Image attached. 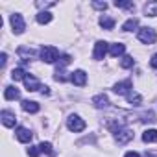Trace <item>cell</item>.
Masks as SVG:
<instances>
[{
    "label": "cell",
    "mask_w": 157,
    "mask_h": 157,
    "mask_svg": "<svg viewBox=\"0 0 157 157\" xmlns=\"http://www.w3.org/2000/svg\"><path fill=\"white\" fill-rule=\"evenodd\" d=\"M39 54H41V59L44 63H56V61H59V50L56 46H43Z\"/></svg>",
    "instance_id": "1"
},
{
    "label": "cell",
    "mask_w": 157,
    "mask_h": 157,
    "mask_svg": "<svg viewBox=\"0 0 157 157\" xmlns=\"http://www.w3.org/2000/svg\"><path fill=\"white\" fill-rule=\"evenodd\" d=\"M137 37H139V41L140 43H144V44H153L155 43V39H157V33H155V30L153 28H140L139 32H137Z\"/></svg>",
    "instance_id": "2"
},
{
    "label": "cell",
    "mask_w": 157,
    "mask_h": 157,
    "mask_svg": "<svg viewBox=\"0 0 157 157\" xmlns=\"http://www.w3.org/2000/svg\"><path fill=\"white\" fill-rule=\"evenodd\" d=\"M67 128H68L70 131H74V133H80V131L85 129V120L80 118L78 115H70V117L67 118Z\"/></svg>",
    "instance_id": "3"
},
{
    "label": "cell",
    "mask_w": 157,
    "mask_h": 157,
    "mask_svg": "<svg viewBox=\"0 0 157 157\" xmlns=\"http://www.w3.org/2000/svg\"><path fill=\"white\" fill-rule=\"evenodd\" d=\"M10 22H11V28H13V33H15V35L24 33V30H26V22H24V19H22L21 13H13L11 19H10Z\"/></svg>",
    "instance_id": "4"
},
{
    "label": "cell",
    "mask_w": 157,
    "mask_h": 157,
    "mask_svg": "<svg viewBox=\"0 0 157 157\" xmlns=\"http://www.w3.org/2000/svg\"><path fill=\"white\" fill-rule=\"evenodd\" d=\"M113 135H115V140H117L118 144H128V142L133 139V131H131L129 128H126V126L120 128V129H117Z\"/></svg>",
    "instance_id": "5"
},
{
    "label": "cell",
    "mask_w": 157,
    "mask_h": 157,
    "mask_svg": "<svg viewBox=\"0 0 157 157\" xmlns=\"http://www.w3.org/2000/svg\"><path fill=\"white\" fill-rule=\"evenodd\" d=\"M107 52H109V43H105V41H96L94 50H93V57H94L96 61H100V59H104V57L107 56Z\"/></svg>",
    "instance_id": "6"
},
{
    "label": "cell",
    "mask_w": 157,
    "mask_h": 157,
    "mask_svg": "<svg viewBox=\"0 0 157 157\" xmlns=\"http://www.w3.org/2000/svg\"><path fill=\"white\" fill-rule=\"evenodd\" d=\"M70 82L74 85H78V87H83L87 83V74H85V70H74L70 74Z\"/></svg>",
    "instance_id": "7"
},
{
    "label": "cell",
    "mask_w": 157,
    "mask_h": 157,
    "mask_svg": "<svg viewBox=\"0 0 157 157\" xmlns=\"http://www.w3.org/2000/svg\"><path fill=\"white\" fill-rule=\"evenodd\" d=\"M113 91L117 93V94H129L131 91H133V85H131V80H124V82H118V83H115V87H113Z\"/></svg>",
    "instance_id": "8"
},
{
    "label": "cell",
    "mask_w": 157,
    "mask_h": 157,
    "mask_svg": "<svg viewBox=\"0 0 157 157\" xmlns=\"http://www.w3.org/2000/svg\"><path fill=\"white\" fill-rule=\"evenodd\" d=\"M24 85H26V89H28L30 93H33V91H41V89H43L41 82L37 80V78H33L32 74H28V76L24 78Z\"/></svg>",
    "instance_id": "9"
},
{
    "label": "cell",
    "mask_w": 157,
    "mask_h": 157,
    "mask_svg": "<svg viewBox=\"0 0 157 157\" xmlns=\"http://www.w3.org/2000/svg\"><path fill=\"white\" fill-rule=\"evenodd\" d=\"M0 118H2V124H4L6 128H13L15 122H17L15 113H11V111H8V109H4L2 113H0Z\"/></svg>",
    "instance_id": "10"
},
{
    "label": "cell",
    "mask_w": 157,
    "mask_h": 157,
    "mask_svg": "<svg viewBox=\"0 0 157 157\" xmlns=\"http://www.w3.org/2000/svg\"><path fill=\"white\" fill-rule=\"evenodd\" d=\"M93 105L96 107V109H105L107 105H109V98H107V94H96V96H93Z\"/></svg>",
    "instance_id": "11"
},
{
    "label": "cell",
    "mask_w": 157,
    "mask_h": 157,
    "mask_svg": "<svg viewBox=\"0 0 157 157\" xmlns=\"http://www.w3.org/2000/svg\"><path fill=\"white\" fill-rule=\"evenodd\" d=\"M15 135H17V139H19L21 142H30V140H32V137H33V133H32L28 128H24V126H19Z\"/></svg>",
    "instance_id": "12"
},
{
    "label": "cell",
    "mask_w": 157,
    "mask_h": 157,
    "mask_svg": "<svg viewBox=\"0 0 157 157\" xmlns=\"http://www.w3.org/2000/svg\"><path fill=\"white\" fill-rule=\"evenodd\" d=\"M17 54L21 56V59H22V61H30V59H33V57H35V50H33V48H28V46H19Z\"/></svg>",
    "instance_id": "13"
},
{
    "label": "cell",
    "mask_w": 157,
    "mask_h": 157,
    "mask_svg": "<svg viewBox=\"0 0 157 157\" xmlns=\"http://www.w3.org/2000/svg\"><path fill=\"white\" fill-rule=\"evenodd\" d=\"M124 52H126V46H124L122 43H113V44H109V54H111L113 57H120V56H124Z\"/></svg>",
    "instance_id": "14"
},
{
    "label": "cell",
    "mask_w": 157,
    "mask_h": 157,
    "mask_svg": "<svg viewBox=\"0 0 157 157\" xmlns=\"http://www.w3.org/2000/svg\"><path fill=\"white\" fill-rule=\"evenodd\" d=\"M4 98H6V100H19V98H21V93H19L17 87L8 85V87L4 89Z\"/></svg>",
    "instance_id": "15"
},
{
    "label": "cell",
    "mask_w": 157,
    "mask_h": 157,
    "mask_svg": "<svg viewBox=\"0 0 157 157\" xmlns=\"http://www.w3.org/2000/svg\"><path fill=\"white\" fill-rule=\"evenodd\" d=\"M21 107H22V111H26V113H37V111L41 109V107H39V104H37V102H33V100H22Z\"/></svg>",
    "instance_id": "16"
},
{
    "label": "cell",
    "mask_w": 157,
    "mask_h": 157,
    "mask_svg": "<svg viewBox=\"0 0 157 157\" xmlns=\"http://www.w3.org/2000/svg\"><path fill=\"white\" fill-rule=\"evenodd\" d=\"M98 22H100V26H102L104 30H113V28H115V19H111V17H107V15H102Z\"/></svg>",
    "instance_id": "17"
},
{
    "label": "cell",
    "mask_w": 157,
    "mask_h": 157,
    "mask_svg": "<svg viewBox=\"0 0 157 157\" xmlns=\"http://www.w3.org/2000/svg\"><path fill=\"white\" fill-rule=\"evenodd\" d=\"M126 98H128V102H129L131 105H135V107L142 104V96H140L139 93H135V91H131V93H129V94H128Z\"/></svg>",
    "instance_id": "18"
},
{
    "label": "cell",
    "mask_w": 157,
    "mask_h": 157,
    "mask_svg": "<svg viewBox=\"0 0 157 157\" xmlns=\"http://www.w3.org/2000/svg\"><path fill=\"white\" fill-rule=\"evenodd\" d=\"M142 140L144 142H157V129H146L142 133Z\"/></svg>",
    "instance_id": "19"
},
{
    "label": "cell",
    "mask_w": 157,
    "mask_h": 157,
    "mask_svg": "<svg viewBox=\"0 0 157 157\" xmlns=\"http://www.w3.org/2000/svg\"><path fill=\"white\" fill-rule=\"evenodd\" d=\"M144 13L148 17H157V2H155V0H153V2H148L144 6Z\"/></svg>",
    "instance_id": "20"
},
{
    "label": "cell",
    "mask_w": 157,
    "mask_h": 157,
    "mask_svg": "<svg viewBox=\"0 0 157 157\" xmlns=\"http://www.w3.org/2000/svg\"><path fill=\"white\" fill-rule=\"evenodd\" d=\"M35 19H37L39 24H48V22L52 21V13H50V11H39Z\"/></svg>",
    "instance_id": "21"
},
{
    "label": "cell",
    "mask_w": 157,
    "mask_h": 157,
    "mask_svg": "<svg viewBox=\"0 0 157 157\" xmlns=\"http://www.w3.org/2000/svg\"><path fill=\"white\" fill-rule=\"evenodd\" d=\"M137 26H139V21L131 17V19H128V21L122 24V30H124V32H133V30H137Z\"/></svg>",
    "instance_id": "22"
},
{
    "label": "cell",
    "mask_w": 157,
    "mask_h": 157,
    "mask_svg": "<svg viewBox=\"0 0 157 157\" xmlns=\"http://www.w3.org/2000/svg\"><path fill=\"white\" fill-rule=\"evenodd\" d=\"M28 74H26V70L24 68H13V72H11V78L15 82H19V80H22L24 82V78H26Z\"/></svg>",
    "instance_id": "23"
},
{
    "label": "cell",
    "mask_w": 157,
    "mask_h": 157,
    "mask_svg": "<svg viewBox=\"0 0 157 157\" xmlns=\"http://www.w3.org/2000/svg\"><path fill=\"white\" fill-rule=\"evenodd\" d=\"M133 63H135V61H133L131 56H124V57L120 59V67H122V68H131Z\"/></svg>",
    "instance_id": "24"
},
{
    "label": "cell",
    "mask_w": 157,
    "mask_h": 157,
    "mask_svg": "<svg viewBox=\"0 0 157 157\" xmlns=\"http://www.w3.org/2000/svg\"><path fill=\"white\" fill-rule=\"evenodd\" d=\"M115 6H117V8H120V10H133V8H135V6H133V2H124V0H117Z\"/></svg>",
    "instance_id": "25"
},
{
    "label": "cell",
    "mask_w": 157,
    "mask_h": 157,
    "mask_svg": "<svg viewBox=\"0 0 157 157\" xmlns=\"http://www.w3.org/2000/svg\"><path fill=\"white\" fill-rule=\"evenodd\" d=\"M39 148H41V151H43V153L54 155V150H52V144H50V142H41V144H39Z\"/></svg>",
    "instance_id": "26"
},
{
    "label": "cell",
    "mask_w": 157,
    "mask_h": 157,
    "mask_svg": "<svg viewBox=\"0 0 157 157\" xmlns=\"http://www.w3.org/2000/svg\"><path fill=\"white\" fill-rule=\"evenodd\" d=\"M54 80H56V82H67V76H65L63 68L57 67V70H56V74H54Z\"/></svg>",
    "instance_id": "27"
},
{
    "label": "cell",
    "mask_w": 157,
    "mask_h": 157,
    "mask_svg": "<svg viewBox=\"0 0 157 157\" xmlns=\"http://www.w3.org/2000/svg\"><path fill=\"white\" fill-rule=\"evenodd\" d=\"M39 151H41L39 146H30V148H28V155H30V157H39Z\"/></svg>",
    "instance_id": "28"
},
{
    "label": "cell",
    "mask_w": 157,
    "mask_h": 157,
    "mask_svg": "<svg viewBox=\"0 0 157 157\" xmlns=\"http://www.w3.org/2000/svg\"><path fill=\"white\" fill-rule=\"evenodd\" d=\"M68 63H70V56H67V54H65V56H61V59H59V68L67 67Z\"/></svg>",
    "instance_id": "29"
},
{
    "label": "cell",
    "mask_w": 157,
    "mask_h": 157,
    "mask_svg": "<svg viewBox=\"0 0 157 157\" xmlns=\"http://www.w3.org/2000/svg\"><path fill=\"white\" fill-rule=\"evenodd\" d=\"M142 117H144V118H142L144 122H155V115H153V111H148V113H144Z\"/></svg>",
    "instance_id": "30"
},
{
    "label": "cell",
    "mask_w": 157,
    "mask_h": 157,
    "mask_svg": "<svg viewBox=\"0 0 157 157\" xmlns=\"http://www.w3.org/2000/svg\"><path fill=\"white\" fill-rule=\"evenodd\" d=\"M93 8H96V10H107V4L105 2H93Z\"/></svg>",
    "instance_id": "31"
},
{
    "label": "cell",
    "mask_w": 157,
    "mask_h": 157,
    "mask_svg": "<svg viewBox=\"0 0 157 157\" xmlns=\"http://www.w3.org/2000/svg\"><path fill=\"white\" fill-rule=\"evenodd\" d=\"M6 63H8V54L4 52L2 56H0V65H2V67H6Z\"/></svg>",
    "instance_id": "32"
},
{
    "label": "cell",
    "mask_w": 157,
    "mask_h": 157,
    "mask_svg": "<svg viewBox=\"0 0 157 157\" xmlns=\"http://www.w3.org/2000/svg\"><path fill=\"white\" fill-rule=\"evenodd\" d=\"M150 65H151L153 68H157V54H153V56H151V59H150Z\"/></svg>",
    "instance_id": "33"
},
{
    "label": "cell",
    "mask_w": 157,
    "mask_h": 157,
    "mask_svg": "<svg viewBox=\"0 0 157 157\" xmlns=\"http://www.w3.org/2000/svg\"><path fill=\"white\" fill-rule=\"evenodd\" d=\"M124 157H140V155H139L137 151H128V153H126Z\"/></svg>",
    "instance_id": "34"
},
{
    "label": "cell",
    "mask_w": 157,
    "mask_h": 157,
    "mask_svg": "<svg viewBox=\"0 0 157 157\" xmlns=\"http://www.w3.org/2000/svg\"><path fill=\"white\" fill-rule=\"evenodd\" d=\"M41 93H43V94H48V93H50V89H48L46 85H43V89H41Z\"/></svg>",
    "instance_id": "35"
},
{
    "label": "cell",
    "mask_w": 157,
    "mask_h": 157,
    "mask_svg": "<svg viewBox=\"0 0 157 157\" xmlns=\"http://www.w3.org/2000/svg\"><path fill=\"white\" fill-rule=\"evenodd\" d=\"M146 157H151V155H146Z\"/></svg>",
    "instance_id": "36"
}]
</instances>
